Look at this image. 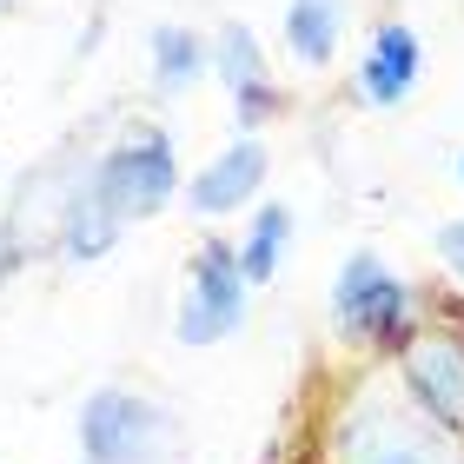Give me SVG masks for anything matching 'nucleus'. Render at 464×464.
Segmentation results:
<instances>
[{
	"label": "nucleus",
	"mask_w": 464,
	"mask_h": 464,
	"mask_svg": "<svg viewBox=\"0 0 464 464\" xmlns=\"http://www.w3.org/2000/svg\"><path fill=\"white\" fill-rule=\"evenodd\" d=\"M339 40H345V0H292L285 7V47L299 67L325 73L339 60Z\"/></svg>",
	"instance_id": "nucleus-11"
},
{
	"label": "nucleus",
	"mask_w": 464,
	"mask_h": 464,
	"mask_svg": "<svg viewBox=\"0 0 464 464\" xmlns=\"http://www.w3.org/2000/svg\"><path fill=\"white\" fill-rule=\"evenodd\" d=\"M418 73H425V47H418V34L405 27V20H378L372 40H365V53H358L352 93H358V107L392 113V107H405V100H411Z\"/></svg>",
	"instance_id": "nucleus-8"
},
{
	"label": "nucleus",
	"mask_w": 464,
	"mask_h": 464,
	"mask_svg": "<svg viewBox=\"0 0 464 464\" xmlns=\"http://www.w3.org/2000/svg\"><path fill=\"white\" fill-rule=\"evenodd\" d=\"M438 259H445V266L458 272V285H464V219L438 226Z\"/></svg>",
	"instance_id": "nucleus-14"
},
{
	"label": "nucleus",
	"mask_w": 464,
	"mask_h": 464,
	"mask_svg": "<svg viewBox=\"0 0 464 464\" xmlns=\"http://www.w3.org/2000/svg\"><path fill=\"white\" fill-rule=\"evenodd\" d=\"M246 272H239V246L226 239H206L193 252V279H186V299H179V345H219L239 332L246 319Z\"/></svg>",
	"instance_id": "nucleus-6"
},
{
	"label": "nucleus",
	"mask_w": 464,
	"mask_h": 464,
	"mask_svg": "<svg viewBox=\"0 0 464 464\" xmlns=\"http://www.w3.org/2000/svg\"><path fill=\"white\" fill-rule=\"evenodd\" d=\"M179 418L133 385H100L80 405V464H166Z\"/></svg>",
	"instance_id": "nucleus-2"
},
{
	"label": "nucleus",
	"mask_w": 464,
	"mask_h": 464,
	"mask_svg": "<svg viewBox=\"0 0 464 464\" xmlns=\"http://www.w3.org/2000/svg\"><path fill=\"white\" fill-rule=\"evenodd\" d=\"M332 325L358 352H398L418 332V299L378 252H352L332 279Z\"/></svg>",
	"instance_id": "nucleus-1"
},
{
	"label": "nucleus",
	"mask_w": 464,
	"mask_h": 464,
	"mask_svg": "<svg viewBox=\"0 0 464 464\" xmlns=\"http://www.w3.org/2000/svg\"><path fill=\"white\" fill-rule=\"evenodd\" d=\"M87 179L120 206V219H153L166 199L179 193V160H173V140H166V126H133L120 146H107Z\"/></svg>",
	"instance_id": "nucleus-5"
},
{
	"label": "nucleus",
	"mask_w": 464,
	"mask_h": 464,
	"mask_svg": "<svg viewBox=\"0 0 464 464\" xmlns=\"http://www.w3.org/2000/svg\"><path fill=\"white\" fill-rule=\"evenodd\" d=\"M120 226H126L120 206L80 173L67 186V199H60V252H67V259H100V252L120 246Z\"/></svg>",
	"instance_id": "nucleus-10"
},
{
	"label": "nucleus",
	"mask_w": 464,
	"mask_h": 464,
	"mask_svg": "<svg viewBox=\"0 0 464 464\" xmlns=\"http://www.w3.org/2000/svg\"><path fill=\"white\" fill-rule=\"evenodd\" d=\"M285 246H292V206H285V199H266L259 213H252L246 239H239V272H246V285H272V272L285 266Z\"/></svg>",
	"instance_id": "nucleus-13"
},
{
	"label": "nucleus",
	"mask_w": 464,
	"mask_h": 464,
	"mask_svg": "<svg viewBox=\"0 0 464 464\" xmlns=\"http://www.w3.org/2000/svg\"><path fill=\"white\" fill-rule=\"evenodd\" d=\"M266 179H272L266 140H259V133H239L226 153H213L193 179H186V206H193V213H206V219H226V213H239L246 199H259Z\"/></svg>",
	"instance_id": "nucleus-9"
},
{
	"label": "nucleus",
	"mask_w": 464,
	"mask_h": 464,
	"mask_svg": "<svg viewBox=\"0 0 464 464\" xmlns=\"http://www.w3.org/2000/svg\"><path fill=\"white\" fill-rule=\"evenodd\" d=\"M146 47H153V87L160 93H193L206 80V67H213V40L179 27V20H160Z\"/></svg>",
	"instance_id": "nucleus-12"
},
{
	"label": "nucleus",
	"mask_w": 464,
	"mask_h": 464,
	"mask_svg": "<svg viewBox=\"0 0 464 464\" xmlns=\"http://www.w3.org/2000/svg\"><path fill=\"white\" fill-rule=\"evenodd\" d=\"M398 385H405L418 418H431L451 445H464V332L418 325L398 345Z\"/></svg>",
	"instance_id": "nucleus-4"
},
{
	"label": "nucleus",
	"mask_w": 464,
	"mask_h": 464,
	"mask_svg": "<svg viewBox=\"0 0 464 464\" xmlns=\"http://www.w3.org/2000/svg\"><path fill=\"white\" fill-rule=\"evenodd\" d=\"M213 67H219V87L232 100V120L239 133H259V126L279 113V87H272V67H266V47L246 20H226L219 40H213Z\"/></svg>",
	"instance_id": "nucleus-7"
},
{
	"label": "nucleus",
	"mask_w": 464,
	"mask_h": 464,
	"mask_svg": "<svg viewBox=\"0 0 464 464\" xmlns=\"http://www.w3.org/2000/svg\"><path fill=\"white\" fill-rule=\"evenodd\" d=\"M458 186H464V153H458Z\"/></svg>",
	"instance_id": "nucleus-15"
},
{
	"label": "nucleus",
	"mask_w": 464,
	"mask_h": 464,
	"mask_svg": "<svg viewBox=\"0 0 464 464\" xmlns=\"http://www.w3.org/2000/svg\"><path fill=\"white\" fill-rule=\"evenodd\" d=\"M451 464H464V445H458V451H451Z\"/></svg>",
	"instance_id": "nucleus-16"
},
{
	"label": "nucleus",
	"mask_w": 464,
	"mask_h": 464,
	"mask_svg": "<svg viewBox=\"0 0 464 464\" xmlns=\"http://www.w3.org/2000/svg\"><path fill=\"white\" fill-rule=\"evenodd\" d=\"M451 438L411 411V398H352L332 425V464H451Z\"/></svg>",
	"instance_id": "nucleus-3"
}]
</instances>
